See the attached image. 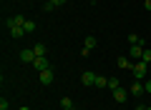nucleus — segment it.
Segmentation results:
<instances>
[{
	"label": "nucleus",
	"mask_w": 151,
	"mask_h": 110,
	"mask_svg": "<svg viewBox=\"0 0 151 110\" xmlns=\"http://www.w3.org/2000/svg\"><path fill=\"white\" fill-rule=\"evenodd\" d=\"M146 110H151V108H146Z\"/></svg>",
	"instance_id": "28"
},
{
	"label": "nucleus",
	"mask_w": 151,
	"mask_h": 110,
	"mask_svg": "<svg viewBox=\"0 0 151 110\" xmlns=\"http://www.w3.org/2000/svg\"><path fill=\"white\" fill-rule=\"evenodd\" d=\"M96 88H108V78L106 75H96Z\"/></svg>",
	"instance_id": "13"
},
{
	"label": "nucleus",
	"mask_w": 151,
	"mask_h": 110,
	"mask_svg": "<svg viewBox=\"0 0 151 110\" xmlns=\"http://www.w3.org/2000/svg\"><path fill=\"white\" fill-rule=\"evenodd\" d=\"M146 65H149V63L139 60V63H136L134 68H131V73H134V78H136V80H144V78H146Z\"/></svg>",
	"instance_id": "1"
},
{
	"label": "nucleus",
	"mask_w": 151,
	"mask_h": 110,
	"mask_svg": "<svg viewBox=\"0 0 151 110\" xmlns=\"http://www.w3.org/2000/svg\"><path fill=\"white\" fill-rule=\"evenodd\" d=\"M144 8H146L149 13H151V0H146V3H144Z\"/></svg>",
	"instance_id": "24"
},
{
	"label": "nucleus",
	"mask_w": 151,
	"mask_h": 110,
	"mask_svg": "<svg viewBox=\"0 0 151 110\" xmlns=\"http://www.w3.org/2000/svg\"><path fill=\"white\" fill-rule=\"evenodd\" d=\"M23 28H25V33H33V30H35V23H33V20H25V25H23Z\"/></svg>",
	"instance_id": "19"
},
{
	"label": "nucleus",
	"mask_w": 151,
	"mask_h": 110,
	"mask_svg": "<svg viewBox=\"0 0 151 110\" xmlns=\"http://www.w3.org/2000/svg\"><path fill=\"white\" fill-rule=\"evenodd\" d=\"M60 110H73V108H60Z\"/></svg>",
	"instance_id": "26"
},
{
	"label": "nucleus",
	"mask_w": 151,
	"mask_h": 110,
	"mask_svg": "<svg viewBox=\"0 0 151 110\" xmlns=\"http://www.w3.org/2000/svg\"><path fill=\"white\" fill-rule=\"evenodd\" d=\"M5 25H8V28H13V25H25V15H10Z\"/></svg>",
	"instance_id": "6"
},
{
	"label": "nucleus",
	"mask_w": 151,
	"mask_h": 110,
	"mask_svg": "<svg viewBox=\"0 0 151 110\" xmlns=\"http://www.w3.org/2000/svg\"><path fill=\"white\" fill-rule=\"evenodd\" d=\"M129 43H131V45H144L141 35H129Z\"/></svg>",
	"instance_id": "16"
},
{
	"label": "nucleus",
	"mask_w": 151,
	"mask_h": 110,
	"mask_svg": "<svg viewBox=\"0 0 151 110\" xmlns=\"http://www.w3.org/2000/svg\"><path fill=\"white\" fill-rule=\"evenodd\" d=\"M60 108H73V100L65 95V98H60Z\"/></svg>",
	"instance_id": "17"
},
{
	"label": "nucleus",
	"mask_w": 151,
	"mask_h": 110,
	"mask_svg": "<svg viewBox=\"0 0 151 110\" xmlns=\"http://www.w3.org/2000/svg\"><path fill=\"white\" fill-rule=\"evenodd\" d=\"M35 58H38L35 50H23V53H20V60H23V63H30V65H33V60H35Z\"/></svg>",
	"instance_id": "8"
},
{
	"label": "nucleus",
	"mask_w": 151,
	"mask_h": 110,
	"mask_svg": "<svg viewBox=\"0 0 151 110\" xmlns=\"http://www.w3.org/2000/svg\"><path fill=\"white\" fill-rule=\"evenodd\" d=\"M98 45V40H96V35H86V43H83V48L86 50H93V48Z\"/></svg>",
	"instance_id": "12"
},
{
	"label": "nucleus",
	"mask_w": 151,
	"mask_h": 110,
	"mask_svg": "<svg viewBox=\"0 0 151 110\" xmlns=\"http://www.w3.org/2000/svg\"><path fill=\"white\" fill-rule=\"evenodd\" d=\"M91 3H96V0H91Z\"/></svg>",
	"instance_id": "27"
},
{
	"label": "nucleus",
	"mask_w": 151,
	"mask_h": 110,
	"mask_svg": "<svg viewBox=\"0 0 151 110\" xmlns=\"http://www.w3.org/2000/svg\"><path fill=\"white\" fill-rule=\"evenodd\" d=\"M38 80H40V85H50L53 83V70H40V73H38Z\"/></svg>",
	"instance_id": "2"
},
{
	"label": "nucleus",
	"mask_w": 151,
	"mask_h": 110,
	"mask_svg": "<svg viewBox=\"0 0 151 110\" xmlns=\"http://www.w3.org/2000/svg\"><path fill=\"white\" fill-rule=\"evenodd\" d=\"M33 50H35L38 58H43V55H45V43H35V48H33Z\"/></svg>",
	"instance_id": "14"
},
{
	"label": "nucleus",
	"mask_w": 151,
	"mask_h": 110,
	"mask_svg": "<svg viewBox=\"0 0 151 110\" xmlns=\"http://www.w3.org/2000/svg\"><path fill=\"white\" fill-rule=\"evenodd\" d=\"M33 68L40 73V70H48V68H50V63H48V58L43 55V58H35V60H33Z\"/></svg>",
	"instance_id": "3"
},
{
	"label": "nucleus",
	"mask_w": 151,
	"mask_h": 110,
	"mask_svg": "<svg viewBox=\"0 0 151 110\" xmlns=\"http://www.w3.org/2000/svg\"><path fill=\"white\" fill-rule=\"evenodd\" d=\"M8 30H10L13 38H23V35H25V28H23V25H13V28H8Z\"/></svg>",
	"instance_id": "11"
},
{
	"label": "nucleus",
	"mask_w": 151,
	"mask_h": 110,
	"mask_svg": "<svg viewBox=\"0 0 151 110\" xmlns=\"http://www.w3.org/2000/svg\"><path fill=\"white\" fill-rule=\"evenodd\" d=\"M43 8H45V13H50V10H55V5H53V3H50V0H45V5H43Z\"/></svg>",
	"instance_id": "20"
},
{
	"label": "nucleus",
	"mask_w": 151,
	"mask_h": 110,
	"mask_svg": "<svg viewBox=\"0 0 151 110\" xmlns=\"http://www.w3.org/2000/svg\"><path fill=\"white\" fill-rule=\"evenodd\" d=\"M20 110H30V108H28V105H23V108H20Z\"/></svg>",
	"instance_id": "25"
},
{
	"label": "nucleus",
	"mask_w": 151,
	"mask_h": 110,
	"mask_svg": "<svg viewBox=\"0 0 151 110\" xmlns=\"http://www.w3.org/2000/svg\"><path fill=\"white\" fill-rule=\"evenodd\" d=\"M141 60H144V63H151V50H149V48H144V55H141Z\"/></svg>",
	"instance_id": "18"
},
{
	"label": "nucleus",
	"mask_w": 151,
	"mask_h": 110,
	"mask_svg": "<svg viewBox=\"0 0 151 110\" xmlns=\"http://www.w3.org/2000/svg\"><path fill=\"white\" fill-rule=\"evenodd\" d=\"M144 90H146V93H151V78H146V83H144Z\"/></svg>",
	"instance_id": "21"
},
{
	"label": "nucleus",
	"mask_w": 151,
	"mask_h": 110,
	"mask_svg": "<svg viewBox=\"0 0 151 110\" xmlns=\"http://www.w3.org/2000/svg\"><path fill=\"white\" fill-rule=\"evenodd\" d=\"M129 55H131V58H139V60H141V55H144V45H131Z\"/></svg>",
	"instance_id": "10"
},
{
	"label": "nucleus",
	"mask_w": 151,
	"mask_h": 110,
	"mask_svg": "<svg viewBox=\"0 0 151 110\" xmlns=\"http://www.w3.org/2000/svg\"><path fill=\"white\" fill-rule=\"evenodd\" d=\"M50 3H53L55 8H63V5H65V0H50Z\"/></svg>",
	"instance_id": "22"
},
{
	"label": "nucleus",
	"mask_w": 151,
	"mask_h": 110,
	"mask_svg": "<svg viewBox=\"0 0 151 110\" xmlns=\"http://www.w3.org/2000/svg\"><path fill=\"white\" fill-rule=\"evenodd\" d=\"M81 83L86 85V88H91V85H96V73H91V70H86V73L81 75Z\"/></svg>",
	"instance_id": "4"
},
{
	"label": "nucleus",
	"mask_w": 151,
	"mask_h": 110,
	"mask_svg": "<svg viewBox=\"0 0 151 110\" xmlns=\"http://www.w3.org/2000/svg\"><path fill=\"white\" fill-rule=\"evenodd\" d=\"M121 88V80L119 78H108V90H119Z\"/></svg>",
	"instance_id": "15"
},
{
	"label": "nucleus",
	"mask_w": 151,
	"mask_h": 110,
	"mask_svg": "<svg viewBox=\"0 0 151 110\" xmlns=\"http://www.w3.org/2000/svg\"><path fill=\"white\" fill-rule=\"evenodd\" d=\"M126 98H129V95H126V90H124V88L113 90V100H116V103H126Z\"/></svg>",
	"instance_id": "9"
},
{
	"label": "nucleus",
	"mask_w": 151,
	"mask_h": 110,
	"mask_svg": "<svg viewBox=\"0 0 151 110\" xmlns=\"http://www.w3.org/2000/svg\"><path fill=\"white\" fill-rule=\"evenodd\" d=\"M129 93H131V95H144V93H146V90H144V83H141V80H134L131 88H129Z\"/></svg>",
	"instance_id": "5"
},
{
	"label": "nucleus",
	"mask_w": 151,
	"mask_h": 110,
	"mask_svg": "<svg viewBox=\"0 0 151 110\" xmlns=\"http://www.w3.org/2000/svg\"><path fill=\"white\" fill-rule=\"evenodd\" d=\"M116 65H119L121 70H131V68H134V65H131V58H129V55H121V58L116 60Z\"/></svg>",
	"instance_id": "7"
},
{
	"label": "nucleus",
	"mask_w": 151,
	"mask_h": 110,
	"mask_svg": "<svg viewBox=\"0 0 151 110\" xmlns=\"http://www.w3.org/2000/svg\"><path fill=\"white\" fill-rule=\"evenodd\" d=\"M0 110H8V100H5V98L0 100Z\"/></svg>",
	"instance_id": "23"
}]
</instances>
